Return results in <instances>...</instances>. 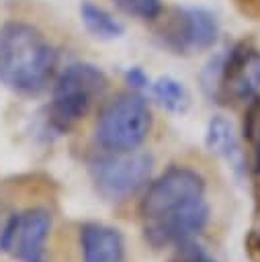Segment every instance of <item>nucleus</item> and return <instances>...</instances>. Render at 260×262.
<instances>
[{
	"instance_id": "7ed1b4c3",
	"label": "nucleus",
	"mask_w": 260,
	"mask_h": 262,
	"mask_svg": "<svg viewBox=\"0 0 260 262\" xmlns=\"http://www.w3.org/2000/svg\"><path fill=\"white\" fill-rule=\"evenodd\" d=\"M203 90L215 102L252 104L260 100V49L250 41L231 45L205 68Z\"/></svg>"
},
{
	"instance_id": "423d86ee",
	"label": "nucleus",
	"mask_w": 260,
	"mask_h": 262,
	"mask_svg": "<svg viewBox=\"0 0 260 262\" xmlns=\"http://www.w3.org/2000/svg\"><path fill=\"white\" fill-rule=\"evenodd\" d=\"M154 160L149 154L131 151H104L88 166L96 192L111 203H119L143 188L151 178Z\"/></svg>"
},
{
	"instance_id": "4468645a",
	"label": "nucleus",
	"mask_w": 260,
	"mask_h": 262,
	"mask_svg": "<svg viewBox=\"0 0 260 262\" xmlns=\"http://www.w3.org/2000/svg\"><path fill=\"white\" fill-rule=\"evenodd\" d=\"M168 262H215V260L194 239H190V242L178 244L176 252L172 254V258Z\"/></svg>"
},
{
	"instance_id": "f8f14e48",
	"label": "nucleus",
	"mask_w": 260,
	"mask_h": 262,
	"mask_svg": "<svg viewBox=\"0 0 260 262\" xmlns=\"http://www.w3.org/2000/svg\"><path fill=\"white\" fill-rule=\"evenodd\" d=\"M149 90H151L154 100L164 111H168L172 115H184L188 111V106H190V92H188V88L180 80H176L172 76L158 78L156 82H151Z\"/></svg>"
},
{
	"instance_id": "9d476101",
	"label": "nucleus",
	"mask_w": 260,
	"mask_h": 262,
	"mask_svg": "<svg viewBox=\"0 0 260 262\" xmlns=\"http://www.w3.org/2000/svg\"><path fill=\"white\" fill-rule=\"evenodd\" d=\"M205 145L213 156L221 158L233 174L242 176L246 172V156L240 143V135L227 117L215 115L209 119L205 131Z\"/></svg>"
},
{
	"instance_id": "20e7f679",
	"label": "nucleus",
	"mask_w": 260,
	"mask_h": 262,
	"mask_svg": "<svg viewBox=\"0 0 260 262\" xmlns=\"http://www.w3.org/2000/svg\"><path fill=\"white\" fill-rule=\"evenodd\" d=\"M106 84L109 80L98 66L86 61L70 63L57 76L51 90L47 104L49 127L57 133L74 129L102 98Z\"/></svg>"
},
{
	"instance_id": "f257e3e1",
	"label": "nucleus",
	"mask_w": 260,
	"mask_h": 262,
	"mask_svg": "<svg viewBox=\"0 0 260 262\" xmlns=\"http://www.w3.org/2000/svg\"><path fill=\"white\" fill-rule=\"evenodd\" d=\"M209 213L205 178L188 166H170L139 203L143 239L156 250L176 248L205 229Z\"/></svg>"
},
{
	"instance_id": "a211bd4d",
	"label": "nucleus",
	"mask_w": 260,
	"mask_h": 262,
	"mask_svg": "<svg viewBox=\"0 0 260 262\" xmlns=\"http://www.w3.org/2000/svg\"><path fill=\"white\" fill-rule=\"evenodd\" d=\"M4 225H6V221L2 223V219H0V250H2V233H4Z\"/></svg>"
},
{
	"instance_id": "0eeeda50",
	"label": "nucleus",
	"mask_w": 260,
	"mask_h": 262,
	"mask_svg": "<svg viewBox=\"0 0 260 262\" xmlns=\"http://www.w3.org/2000/svg\"><path fill=\"white\" fill-rule=\"evenodd\" d=\"M219 18L215 12L201 6L172 8L158 31L164 47L174 53L190 55L211 49L219 39Z\"/></svg>"
},
{
	"instance_id": "39448f33",
	"label": "nucleus",
	"mask_w": 260,
	"mask_h": 262,
	"mask_svg": "<svg viewBox=\"0 0 260 262\" xmlns=\"http://www.w3.org/2000/svg\"><path fill=\"white\" fill-rule=\"evenodd\" d=\"M151 111L139 92L117 94L98 115L94 137L104 151L139 149L151 131Z\"/></svg>"
},
{
	"instance_id": "2eb2a0df",
	"label": "nucleus",
	"mask_w": 260,
	"mask_h": 262,
	"mask_svg": "<svg viewBox=\"0 0 260 262\" xmlns=\"http://www.w3.org/2000/svg\"><path fill=\"white\" fill-rule=\"evenodd\" d=\"M125 82L129 84V88L133 90V92H139V90H145V88H149L151 86V82H149V76L141 70V68H129L127 72H125Z\"/></svg>"
},
{
	"instance_id": "f03ea898",
	"label": "nucleus",
	"mask_w": 260,
	"mask_h": 262,
	"mask_svg": "<svg viewBox=\"0 0 260 262\" xmlns=\"http://www.w3.org/2000/svg\"><path fill=\"white\" fill-rule=\"evenodd\" d=\"M55 66L57 53L37 27L23 20L0 27V84L18 94H39Z\"/></svg>"
},
{
	"instance_id": "dca6fc26",
	"label": "nucleus",
	"mask_w": 260,
	"mask_h": 262,
	"mask_svg": "<svg viewBox=\"0 0 260 262\" xmlns=\"http://www.w3.org/2000/svg\"><path fill=\"white\" fill-rule=\"evenodd\" d=\"M246 135L254 143V170L260 174V117H252V123L246 127Z\"/></svg>"
},
{
	"instance_id": "ddd939ff",
	"label": "nucleus",
	"mask_w": 260,
	"mask_h": 262,
	"mask_svg": "<svg viewBox=\"0 0 260 262\" xmlns=\"http://www.w3.org/2000/svg\"><path fill=\"white\" fill-rule=\"evenodd\" d=\"M115 2L125 14L135 16L139 20H158L164 12L162 0H115Z\"/></svg>"
},
{
	"instance_id": "1a4fd4ad",
	"label": "nucleus",
	"mask_w": 260,
	"mask_h": 262,
	"mask_svg": "<svg viewBox=\"0 0 260 262\" xmlns=\"http://www.w3.org/2000/svg\"><path fill=\"white\" fill-rule=\"evenodd\" d=\"M80 252L82 262H123L125 237L113 225L88 221L80 227Z\"/></svg>"
},
{
	"instance_id": "9b49d317",
	"label": "nucleus",
	"mask_w": 260,
	"mask_h": 262,
	"mask_svg": "<svg viewBox=\"0 0 260 262\" xmlns=\"http://www.w3.org/2000/svg\"><path fill=\"white\" fill-rule=\"evenodd\" d=\"M80 20L84 29L98 41H115L125 33L123 23L111 10L90 0L80 4Z\"/></svg>"
},
{
	"instance_id": "f3484780",
	"label": "nucleus",
	"mask_w": 260,
	"mask_h": 262,
	"mask_svg": "<svg viewBox=\"0 0 260 262\" xmlns=\"http://www.w3.org/2000/svg\"><path fill=\"white\" fill-rule=\"evenodd\" d=\"M250 244H252V250H256V254L260 256V229L250 235Z\"/></svg>"
},
{
	"instance_id": "6e6552de",
	"label": "nucleus",
	"mask_w": 260,
	"mask_h": 262,
	"mask_svg": "<svg viewBox=\"0 0 260 262\" xmlns=\"http://www.w3.org/2000/svg\"><path fill=\"white\" fill-rule=\"evenodd\" d=\"M51 215L45 209H27L6 219L2 250L18 262H47Z\"/></svg>"
}]
</instances>
